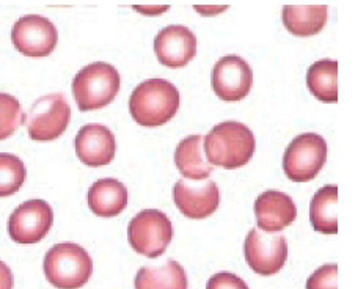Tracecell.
Listing matches in <instances>:
<instances>
[{"instance_id":"obj_4","label":"cell","mask_w":355,"mask_h":289,"mask_svg":"<svg viewBox=\"0 0 355 289\" xmlns=\"http://www.w3.org/2000/svg\"><path fill=\"white\" fill-rule=\"evenodd\" d=\"M120 73L109 63H90L73 80V96L79 110H99L114 101L120 91Z\"/></svg>"},{"instance_id":"obj_21","label":"cell","mask_w":355,"mask_h":289,"mask_svg":"<svg viewBox=\"0 0 355 289\" xmlns=\"http://www.w3.org/2000/svg\"><path fill=\"white\" fill-rule=\"evenodd\" d=\"M306 87L321 103L338 101V62L321 60L311 64L306 73Z\"/></svg>"},{"instance_id":"obj_28","label":"cell","mask_w":355,"mask_h":289,"mask_svg":"<svg viewBox=\"0 0 355 289\" xmlns=\"http://www.w3.org/2000/svg\"><path fill=\"white\" fill-rule=\"evenodd\" d=\"M228 7H195V10L197 11H200V15H205L206 11H209L208 15L206 16H212V15H218L220 13V11H223V10H227Z\"/></svg>"},{"instance_id":"obj_8","label":"cell","mask_w":355,"mask_h":289,"mask_svg":"<svg viewBox=\"0 0 355 289\" xmlns=\"http://www.w3.org/2000/svg\"><path fill=\"white\" fill-rule=\"evenodd\" d=\"M244 253L253 272L263 277L275 275L286 264V238L283 234L266 233L259 228H253L245 238Z\"/></svg>"},{"instance_id":"obj_13","label":"cell","mask_w":355,"mask_h":289,"mask_svg":"<svg viewBox=\"0 0 355 289\" xmlns=\"http://www.w3.org/2000/svg\"><path fill=\"white\" fill-rule=\"evenodd\" d=\"M157 60L168 68H182L197 55V38L184 26H168L155 38Z\"/></svg>"},{"instance_id":"obj_27","label":"cell","mask_w":355,"mask_h":289,"mask_svg":"<svg viewBox=\"0 0 355 289\" xmlns=\"http://www.w3.org/2000/svg\"><path fill=\"white\" fill-rule=\"evenodd\" d=\"M168 8L170 7H134V10H137L141 15H146V16L162 15L164 11H167Z\"/></svg>"},{"instance_id":"obj_25","label":"cell","mask_w":355,"mask_h":289,"mask_svg":"<svg viewBox=\"0 0 355 289\" xmlns=\"http://www.w3.org/2000/svg\"><path fill=\"white\" fill-rule=\"evenodd\" d=\"M206 289H248V286L241 277L230 272H220L211 277Z\"/></svg>"},{"instance_id":"obj_3","label":"cell","mask_w":355,"mask_h":289,"mask_svg":"<svg viewBox=\"0 0 355 289\" xmlns=\"http://www.w3.org/2000/svg\"><path fill=\"white\" fill-rule=\"evenodd\" d=\"M93 274V259L73 243L57 244L46 253L44 275L57 289H80Z\"/></svg>"},{"instance_id":"obj_16","label":"cell","mask_w":355,"mask_h":289,"mask_svg":"<svg viewBox=\"0 0 355 289\" xmlns=\"http://www.w3.org/2000/svg\"><path fill=\"white\" fill-rule=\"evenodd\" d=\"M88 208L98 217H116L126 209V186L114 178H104L94 182L87 195Z\"/></svg>"},{"instance_id":"obj_6","label":"cell","mask_w":355,"mask_h":289,"mask_svg":"<svg viewBox=\"0 0 355 289\" xmlns=\"http://www.w3.org/2000/svg\"><path fill=\"white\" fill-rule=\"evenodd\" d=\"M128 239L132 249L140 255L157 258L164 255L173 239V227L164 212L145 209L129 222Z\"/></svg>"},{"instance_id":"obj_1","label":"cell","mask_w":355,"mask_h":289,"mask_svg":"<svg viewBox=\"0 0 355 289\" xmlns=\"http://www.w3.org/2000/svg\"><path fill=\"white\" fill-rule=\"evenodd\" d=\"M255 135L239 121H225L205 137L206 159L214 167L234 170L250 162L255 152Z\"/></svg>"},{"instance_id":"obj_18","label":"cell","mask_w":355,"mask_h":289,"mask_svg":"<svg viewBox=\"0 0 355 289\" xmlns=\"http://www.w3.org/2000/svg\"><path fill=\"white\" fill-rule=\"evenodd\" d=\"M203 141V135H189L176 146L175 164L186 179H206L212 173V170H214V165H211L208 159H206Z\"/></svg>"},{"instance_id":"obj_24","label":"cell","mask_w":355,"mask_h":289,"mask_svg":"<svg viewBox=\"0 0 355 289\" xmlns=\"http://www.w3.org/2000/svg\"><path fill=\"white\" fill-rule=\"evenodd\" d=\"M338 279V266L336 264H325L310 275L306 280V289H336Z\"/></svg>"},{"instance_id":"obj_11","label":"cell","mask_w":355,"mask_h":289,"mask_svg":"<svg viewBox=\"0 0 355 289\" xmlns=\"http://www.w3.org/2000/svg\"><path fill=\"white\" fill-rule=\"evenodd\" d=\"M211 84L222 101H242L252 90L253 73L250 64L239 55L222 57L212 69Z\"/></svg>"},{"instance_id":"obj_10","label":"cell","mask_w":355,"mask_h":289,"mask_svg":"<svg viewBox=\"0 0 355 289\" xmlns=\"http://www.w3.org/2000/svg\"><path fill=\"white\" fill-rule=\"evenodd\" d=\"M54 211L44 200H28L17 206L8 220V233L17 244H38L51 231Z\"/></svg>"},{"instance_id":"obj_23","label":"cell","mask_w":355,"mask_h":289,"mask_svg":"<svg viewBox=\"0 0 355 289\" xmlns=\"http://www.w3.org/2000/svg\"><path fill=\"white\" fill-rule=\"evenodd\" d=\"M22 121L21 103L11 94L0 93V140L11 137L21 128Z\"/></svg>"},{"instance_id":"obj_7","label":"cell","mask_w":355,"mask_h":289,"mask_svg":"<svg viewBox=\"0 0 355 289\" xmlns=\"http://www.w3.org/2000/svg\"><path fill=\"white\" fill-rule=\"evenodd\" d=\"M71 107L62 93H52L32 104L26 116L27 132L32 140L51 141L67 131Z\"/></svg>"},{"instance_id":"obj_15","label":"cell","mask_w":355,"mask_h":289,"mask_svg":"<svg viewBox=\"0 0 355 289\" xmlns=\"http://www.w3.org/2000/svg\"><path fill=\"white\" fill-rule=\"evenodd\" d=\"M258 227L266 233H278L291 225L297 217V208L293 198L280 191L261 193L255 202Z\"/></svg>"},{"instance_id":"obj_12","label":"cell","mask_w":355,"mask_h":289,"mask_svg":"<svg viewBox=\"0 0 355 289\" xmlns=\"http://www.w3.org/2000/svg\"><path fill=\"white\" fill-rule=\"evenodd\" d=\"M173 200L181 214L189 219L201 220L217 211L220 203V192L214 181L197 184V181L180 179L173 187Z\"/></svg>"},{"instance_id":"obj_19","label":"cell","mask_w":355,"mask_h":289,"mask_svg":"<svg viewBox=\"0 0 355 289\" xmlns=\"http://www.w3.org/2000/svg\"><path fill=\"white\" fill-rule=\"evenodd\" d=\"M135 289H189L186 270L175 259L161 266H144L135 277Z\"/></svg>"},{"instance_id":"obj_5","label":"cell","mask_w":355,"mask_h":289,"mask_svg":"<svg viewBox=\"0 0 355 289\" xmlns=\"http://www.w3.org/2000/svg\"><path fill=\"white\" fill-rule=\"evenodd\" d=\"M327 143L319 134L297 135L283 156V170L294 182H309L322 170L327 161Z\"/></svg>"},{"instance_id":"obj_9","label":"cell","mask_w":355,"mask_h":289,"mask_svg":"<svg viewBox=\"0 0 355 289\" xmlns=\"http://www.w3.org/2000/svg\"><path fill=\"white\" fill-rule=\"evenodd\" d=\"M16 51L26 57L51 55L58 43V32L54 22L40 15H27L16 21L11 32Z\"/></svg>"},{"instance_id":"obj_14","label":"cell","mask_w":355,"mask_h":289,"mask_svg":"<svg viewBox=\"0 0 355 289\" xmlns=\"http://www.w3.org/2000/svg\"><path fill=\"white\" fill-rule=\"evenodd\" d=\"M74 148L79 161L88 167H103L115 157V137L110 129L99 123L82 126L74 139Z\"/></svg>"},{"instance_id":"obj_2","label":"cell","mask_w":355,"mask_h":289,"mask_svg":"<svg viewBox=\"0 0 355 289\" xmlns=\"http://www.w3.org/2000/svg\"><path fill=\"white\" fill-rule=\"evenodd\" d=\"M180 109V91L165 79L141 82L129 99V112L144 128L164 126L173 120Z\"/></svg>"},{"instance_id":"obj_17","label":"cell","mask_w":355,"mask_h":289,"mask_svg":"<svg viewBox=\"0 0 355 289\" xmlns=\"http://www.w3.org/2000/svg\"><path fill=\"white\" fill-rule=\"evenodd\" d=\"M283 24L294 37H313L322 32L329 21L327 5H285Z\"/></svg>"},{"instance_id":"obj_22","label":"cell","mask_w":355,"mask_h":289,"mask_svg":"<svg viewBox=\"0 0 355 289\" xmlns=\"http://www.w3.org/2000/svg\"><path fill=\"white\" fill-rule=\"evenodd\" d=\"M27 170L19 157L10 152H0V197L16 193L26 182Z\"/></svg>"},{"instance_id":"obj_20","label":"cell","mask_w":355,"mask_h":289,"mask_svg":"<svg viewBox=\"0 0 355 289\" xmlns=\"http://www.w3.org/2000/svg\"><path fill=\"white\" fill-rule=\"evenodd\" d=\"M336 211H338V187L330 184L319 189L310 204V222L313 228L322 234L338 233Z\"/></svg>"},{"instance_id":"obj_26","label":"cell","mask_w":355,"mask_h":289,"mask_svg":"<svg viewBox=\"0 0 355 289\" xmlns=\"http://www.w3.org/2000/svg\"><path fill=\"white\" fill-rule=\"evenodd\" d=\"M0 289H13V272L3 261H0Z\"/></svg>"}]
</instances>
